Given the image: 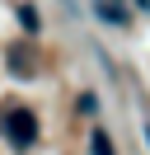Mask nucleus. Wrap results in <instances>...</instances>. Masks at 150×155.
<instances>
[{
  "mask_svg": "<svg viewBox=\"0 0 150 155\" xmlns=\"http://www.w3.org/2000/svg\"><path fill=\"white\" fill-rule=\"evenodd\" d=\"M19 19H24L28 33H38V10H33V5H24V10H19Z\"/></svg>",
  "mask_w": 150,
  "mask_h": 155,
  "instance_id": "obj_4",
  "label": "nucleus"
},
{
  "mask_svg": "<svg viewBox=\"0 0 150 155\" xmlns=\"http://www.w3.org/2000/svg\"><path fill=\"white\" fill-rule=\"evenodd\" d=\"M99 19H108V24H127V10H122V5H112V0H103V5H99Z\"/></svg>",
  "mask_w": 150,
  "mask_h": 155,
  "instance_id": "obj_2",
  "label": "nucleus"
},
{
  "mask_svg": "<svg viewBox=\"0 0 150 155\" xmlns=\"http://www.w3.org/2000/svg\"><path fill=\"white\" fill-rule=\"evenodd\" d=\"M5 136H9V146H33L38 141V117L28 113V108H9L5 113Z\"/></svg>",
  "mask_w": 150,
  "mask_h": 155,
  "instance_id": "obj_1",
  "label": "nucleus"
},
{
  "mask_svg": "<svg viewBox=\"0 0 150 155\" xmlns=\"http://www.w3.org/2000/svg\"><path fill=\"white\" fill-rule=\"evenodd\" d=\"M89 150H94V155H112V141H108V136H103V132H94V141H89Z\"/></svg>",
  "mask_w": 150,
  "mask_h": 155,
  "instance_id": "obj_3",
  "label": "nucleus"
}]
</instances>
